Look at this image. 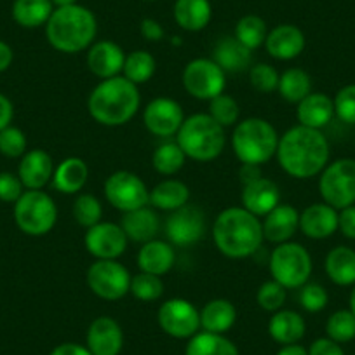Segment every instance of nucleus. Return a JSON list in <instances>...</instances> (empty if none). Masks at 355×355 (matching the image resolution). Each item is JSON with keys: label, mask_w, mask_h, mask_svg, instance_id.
<instances>
[{"label": "nucleus", "mask_w": 355, "mask_h": 355, "mask_svg": "<svg viewBox=\"0 0 355 355\" xmlns=\"http://www.w3.org/2000/svg\"><path fill=\"white\" fill-rule=\"evenodd\" d=\"M329 141L320 129L295 125L279 138V166L296 180H310L329 164Z\"/></svg>", "instance_id": "obj_1"}, {"label": "nucleus", "mask_w": 355, "mask_h": 355, "mask_svg": "<svg viewBox=\"0 0 355 355\" xmlns=\"http://www.w3.org/2000/svg\"><path fill=\"white\" fill-rule=\"evenodd\" d=\"M141 94L138 85L124 75L105 78L91 91L87 100L89 115L101 125L119 128L138 114Z\"/></svg>", "instance_id": "obj_2"}, {"label": "nucleus", "mask_w": 355, "mask_h": 355, "mask_svg": "<svg viewBox=\"0 0 355 355\" xmlns=\"http://www.w3.org/2000/svg\"><path fill=\"white\" fill-rule=\"evenodd\" d=\"M213 241L218 251L227 258H248L254 254L265 241L261 221L242 206L227 207L214 220Z\"/></svg>", "instance_id": "obj_3"}, {"label": "nucleus", "mask_w": 355, "mask_h": 355, "mask_svg": "<svg viewBox=\"0 0 355 355\" xmlns=\"http://www.w3.org/2000/svg\"><path fill=\"white\" fill-rule=\"evenodd\" d=\"M98 21L93 11L84 6L56 8L46 23L47 42L60 53L77 54L94 44Z\"/></svg>", "instance_id": "obj_4"}, {"label": "nucleus", "mask_w": 355, "mask_h": 355, "mask_svg": "<svg viewBox=\"0 0 355 355\" xmlns=\"http://www.w3.org/2000/svg\"><path fill=\"white\" fill-rule=\"evenodd\" d=\"M178 145L185 152L187 159L197 162H209L223 153L227 135L209 114H193L185 117L178 131Z\"/></svg>", "instance_id": "obj_5"}, {"label": "nucleus", "mask_w": 355, "mask_h": 355, "mask_svg": "<svg viewBox=\"0 0 355 355\" xmlns=\"http://www.w3.org/2000/svg\"><path fill=\"white\" fill-rule=\"evenodd\" d=\"M279 132L261 117H249L237 122L232 136V146L242 164L261 166L277 153Z\"/></svg>", "instance_id": "obj_6"}, {"label": "nucleus", "mask_w": 355, "mask_h": 355, "mask_svg": "<svg viewBox=\"0 0 355 355\" xmlns=\"http://www.w3.org/2000/svg\"><path fill=\"white\" fill-rule=\"evenodd\" d=\"M270 275L286 289H300L312 275V256L298 242H282L268 259Z\"/></svg>", "instance_id": "obj_7"}, {"label": "nucleus", "mask_w": 355, "mask_h": 355, "mask_svg": "<svg viewBox=\"0 0 355 355\" xmlns=\"http://www.w3.org/2000/svg\"><path fill=\"white\" fill-rule=\"evenodd\" d=\"M15 221L23 234L42 237L56 225V202L42 190H26L15 202Z\"/></svg>", "instance_id": "obj_8"}, {"label": "nucleus", "mask_w": 355, "mask_h": 355, "mask_svg": "<svg viewBox=\"0 0 355 355\" xmlns=\"http://www.w3.org/2000/svg\"><path fill=\"white\" fill-rule=\"evenodd\" d=\"M324 202L336 211L355 204V159H338L327 164L319 178Z\"/></svg>", "instance_id": "obj_9"}, {"label": "nucleus", "mask_w": 355, "mask_h": 355, "mask_svg": "<svg viewBox=\"0 0 355 355\" xmlns=\"http://www.w3.org/2000/svg\"><path fill=\"white\" fill-rule=\"evenodd\" d=\"M131 279L128 268L117 259H96L85 274L89 289L107 302L124 298L131 288Z\"/></svg>", "instance_id": "obj_10"}, {"label": "nucleus", "mask_w": 355, "mask_h": 355, "mask_svg": "<svg viewBox=\"0 0 355 355\" xmlns=\"http://www.w3.org/2000/svg\"><path fill=\"white\" fill-rule=\"evenodd\" d=\"M227 73L213 58H196L183 70V87L192 98L211 101L223 94Z\"/></svg>", "instance_id": "obj_11"}, {"label": "nucleus", "mask_w": 355, "mask_h": 355, "mask_svg": "<svg viewBox=\"0 0 355 355\" xmlns=\"http://www.w3.org/2000/svg\"><path fill=\"white\" fill-rule=\"evenodd\" d=\"M103 192L108 202L122 213L141 209L150 204L148 187L131 171H117L110 174L105 182Z\"/></svg>", "instance_id": "obj_12"}, {"label": "nucleus", "mask_w": 355, "mask_h": 355, "mask_svg": "<svg viewBox=\"0 0 355 355\" xmlns=\"http://www.w3.org/2000/svg\"><path fill=\"white\" fill-rule=\"evenodd\" d=\"M157 322L160 329L171 338L190 340L200 329V312L189 300L171 298L160 305L157 312Z\"/></svg>", "instance_id": "obj_13"}, {"label": "nucleus", "mask_w": 355, "mask_h": 355, "mask_svg": "<svg viewBox=\"0 0 355 355\" xmlns=\"http://www.w3.org/2000/svg\"><path fill=\"white\" fill-rule=\"evenodd\" d=\"M128 235L121 225L110 221H100L87 228L84 237L85 249L96 259H117L128 249Z\"/></svg>", "instance_id": "obj_14"}, {"label": "nucleus", "mask_w": 355, "mask_h": 355, "mask_svg": "<svg viewBox=\"0 0 355 355\" xmlns=\"http://www.w3.org/2000/svg\"><path fill=\"white\" fill-rule=\"evenodd\" d=\"M206 220L199 207L183 206L173 211L166 221V235L176 248H189L202 239Z\"/></svg>", "instance_id": "obj_15"}, {"label": "nucleus", "mask_w": 355, "mask_h": 355, "mask_svg": "<svg viewBox=\"0 0 355 355\" xmlns=\"http://www.w3.org/2000/svg\"><path fill=\"white\" fill-rule=\"evenodd\" d=\"M185 122L182 105L171 98H155L146 105L143 112V124L152 135L159 138H171L178 135Z\"/></svg>", "instance_id": "obj_16"}, {"label": "nucleus", "mask_w": 355, "mask_h": 355, "mask_svg": "<svg viewBox=\"0 0 355 355\" xmlns=\"http://www.w3.org/2000/svg\"><path fill=\"white\" fill-rule=\"evenodd\" d=\"M241 202L245 211L258 218H265L281 204V192H279L277 183L263 176L242 183Z\"/></svg>", "instance_id": "obj_17"}, {"label": "nucleus", "mask_w": 355, "mask_h": 355, "mask_svg": "<svg viewBox=\"0 0 355 355\" xmlns=\"http://www.w3.org/2000/svg\"><path fill=\"white\" fill-rule=\"evenodd\" d=\"M85 341L93 355H119L124 347V333L117 320L101 315L91 322Z\"/></svg>", "instance_id": "obj_18"}, {"label": "nucleus", "mask_w": 355, "mask_h": 355, "mask_svg": "<svg viewBox=\"0 0 355 355\" xmlns=\"http://www.w3.org/2000/svg\"><path fill=\"white\" fill-rule=\"evenodd\" d=\"M125 53L119 44L112 40H100L87 49V68L93 75L105 78L117 77L124 68Z\"/></svg>", "instance_id": "obj_19"}, {"label": "nucleus", "mask_w": 355, "mask_h": 355, "mask_svg": "<svg viewBox=\"0 0 355 355\" xmlns=\"http://www.w3.org/2000/svg\"><path fill=\"white\" fill-rule=\"evenodd\" d=\"M54 162L46 150H28L21 157L18 176L26 190H42L53 180Z\"/></svg>", "instance_id": "obj_20"}, {"label": "nucleus", "mask_w": 355, "mask_h": 355, "mask_svg": "<svg viewBox=\"0 0 355 355\" xmlns=\"http://www.w3.org/2000/svg\"><path fill=\"white\" fill-rule=\"evenodd\" d=\"M300 230L313 241L331 237L338 230V211L326 202L310 204L300 213Z\"/></svg>", "instance_id": "obj_21"}, {"label": "nucleus", "mask_w": 355, "mask_h": 355, "mask_svg": "<svg viewBox=\"0 0 355 355\" xmlns=\"http://www.w3.org/2000/svg\"><path fill=\"white\" fill-rule=\"evenodd\" d=\"M305 33L296 25H279L268 32L265 40L266 53L279 61L298 58L305 49Z\"/></svg>", "instance_id": "obj_22"}, {"label": "nucleus", "mask_w": 355, "mask_h": 355, "mask_svg": "<svg viewBox=\"0 0 355 355\" xmlns=\"http://www.w3.org/2000/svg\"><path fill=\"white\" fill-rule=\"evenodd\" d=\"M263 237L274 244L291 241L300 230V213L291 204H279L275 209L266 214L261 223Z\"/></svg>", "instance_id": "obj_23"}, {"label": "nucleus", "mask_w": 355, "mask_h": 355, "mask_svg": "<svg viewBox=\"0 0 355 355\" xmlns=\"http://www.w3.org/2000/svg\"><path fill=\"white\" fill-rule=\"evenodd\" d=\"M334 103L327 94L310 93L296 105V119L300 125L310 129H322L333 121Z\"/></svg>", "instance_id": "obj_24"}, {"label": "nucleus", "mask_w": 355, "mask_h": 355, "mask_svg": "<svg viewBox=\"0 0 355 355\" xmlns=\"http://www.w3.org/2000/svg\"><path fill=\"white\" fill-rule=\"evenodd\" d=\"M176 261V251L171 242L153 241L145 242L138 252V266L141 272L153 275H164L171 270Z\"/></svg>", "instance_id": "obj_25"}, {"label": "nucleus", "mask_w": 355, "mask_h": 355, "mask_svg": "<svg viewBox=\"0 0 355 355\" xmlns=\"http://www.w3.org/2000/svg\"><path fill=\"white\" fill-rule=\"evenodd\" d=\"M213 60L225 73H241L251 67L252 51L242 46L235 37H221L213 49Z\"/></svg>", "instance_id": "obj_26"}, {"label": "nucleus", "mask_w": 355, "mask_h": 355, "mask_svg": "<svg viewBox=\"0 0 355 355\" xmlns=\"http://www.w3.org/2000/svg\"><path fill=\"white\" fill-rule=\"evenodd\" d=\"M121 227L125 232L129 241L145 244V242L153 241L157 237V234H159L160 218L155 211L145 206L141 209L124 213Z\"/></svg>", "instance_id": "obj_27"}, {"label": "nucleus", "mask_w": 355, "mask_h": 355, "mask_svg": "<svg viewBox=\"0 0 355 355\" xmlns=\"http://www.w3.org/2000/svg\"><path fill=\"white\" fill-rule=\"evenodd\" d=\"M89 178V167L78 157H68V159L61 160L56 167H54L53 174V187L60 193H67V196H73L78 193L85 187Z\"/></svg>", "instance_id": "obj_28"}, {"label": "nucleus", "mask_w": 355, "mask_h": 355, "mask_svg": "<svg viewBox=\"0 0 355 355\" xmlns=\"http://www.w3.org/2000/svg\"><path fill=\"white\" fill-rule=\"evenodd\" d=\"M306 333L305 319L295 310H279L268 320V334L274 341L284 345H295L303 340Z\"/></svg>", "instance_id": "obj_29"}, {"label": "nucleus", "mask_w": 355, "mask_h": 355, "mask_svg": "<svg viewBox=\"0 0 355 355\" xmlns=\"http://www.w3.org/2000/svg\"><path fill=\"white\" fill-rule=\"evenodd\" d=\"M173 16L180 28L187 32H200L209 25L213 8L209 0H176Z\"/></svg>", "instance_id": "obj_30"}, {"label": "nucleus", "mask_w": 355, "mask_h": 355, "mask_svg": "<svg viewBox=\"0 0 355 355\" xmlns=\"http://www.w3.org/2000/svg\"><path fill=\"white\" fill-rule=\"evenodd\" d=\"M237 320V309L225 298L211 300L200 310V327L207 333L225 334L234 327Z\"/></svg>", "instance_id": "obj_31"}, {"label": "nucleus", "mask_w": 355, "mask_h": 355, "mask_svg": "<svg viewBox=\"0 0 355 355\" xmlns=\"http://www.w3.org/2000/svg\"><path fill=\"white\" fill-rule=\"evenodd\" d=\"M324 268L336 286H355V249L348 245L333 248L327 252Z\"/></svg>", "instance_id": "obj_32"}, {"label": "nucleus", "mask_w": 355, "mask_h": 355, "mask_svg": "<svg viewBox=\"0 0 355 355\" xmlns=\"http://www.w3.org/2000/svg\"><path fill=\"white\" fill-rule=\"evenodd\" d=\"M190 200V189L180 180H164L150 190V204L155 209L173 211L187 206Z\"/></svg>", "instance_id": "obj_33"}, {"label": "nucleus", "mask_w": 355, "mask_h": 355, "mask_svg": "<svg viewBox=\"0 0 355 355\" xmlns=\"http://www.w3.org/2000/svg\"><path fill=\"white\" fill-rule=\"evenodd\" d=\"M54 6L51 0H15L12 18L23 28H39L49 21Z\"/></svg>", "instance_id": "obj_34"}, {"label": "nucleus", "mask_w": 355, "mask_h": 355, "mask_svg": "<svg viewBox=\"0 0 355 355\" xmlns=\"http://www.w3.org/2000/svg\"><path fill=\"white\" fill-rule=\"evenodd\" d=\"M185 355H239V348L225 334L202 331L190 338Z\"/></svg>", "instance_id": "obj_35"}, {"label": "nucleus", "mask_w": 355, "mask_h": 355, "mask_svg": "<svg viewBox=\"0 0 355 355\" xmlns=\"http://www.w3.org/2000/svg\"><path fill=\"white\" fill-rule=\"evenodd\" d=\"M277 91L286 101L298 105L312 93V78L302 68H289L279 78Z\"/></svg>", "instance_id": "obj_36"}, {"label": "nucleus", "mask_w": 355, "mask_h": 355, "mask_svg": "<svg viewBox=\"0 0 355 355\" xmlns=\"http://www.w3.org/2000/svg\"><path fill=\"white\" fill-rule=\"evenodd\" d=\"M187 162V155L178 143L167 141L155 148L152 155L153 169L162 176H174L183 169Z\"/></svg>", "instance_id": "obj_37"}, {"label": "nucleus", "mask_w": 355, "mask_h": 355, "mask_svg": "<svg viewBox=\"0 0 355 355\" xmlns=\"http://www.w3.org/2000/svg\"><path fill=\"white\" fill-rule=\"evenodd\" d=\"M266 35H268V30H266L265 19H261L256 15H245L235 25V39L242 44V46L248 47L249 51H254L258 47L265 46Z\"/></svg>", "instance_id": "obj_38"}, {"label": "nucleus", "mask_w": 355, "mask_h": 355, "mask_svg": "<svg viewBox=\"0 0 355 355\" xmlns=\"http://www.w3.org/2000/svg\"><path fill=\"white\" fill-rule=\"evenodd\" d=\"M157 70L155 58L148 51H132L125 56L122 75L132 84L139 85L148 82Z\"/></svg>", "instance_id": "obj_39"}, {"label": "nucleus", "mask_w": 355, "mask_h": 355, "mask_svg": "<svg viewBox=\"0 0 355 355\" xmlns=\"http://www.w3.org/2000/svg\"><path fill=\"white\" fill-rule=\"evenodd\" d=\"M326 334L336 343H348L355 338V315L348 310L331 313L326 322Z\"/></svg>", "instance_id": "obj_40"}, {"label": "nucleus", "mask_w": 355, "mask_h": 355, "mask_svg": "<svg viewBox=\"0 0 355 355\" xmlns=\"http://www.w3.org/2000/svg\"><path fill=\"white\" fill-rule=\"evenodd\" d=\"M73 218L80 227L91 228L103 218V206L91 193H80L73 202Z\"/></svg>", "instance_id": "obj_41"}, {"label": "nucleus", "mask_w": 355, "mask_h": 355, "mask_svg": "<svg viewBox=\"0 0 355 355\" xmlns=\"http://www.w3.org/2000/svg\"><path fill=\"white\" fill-rule=\"evenodd\" d=\"M129 293L139 302H155L164 295V282L159 275L139 272L131 279Z\"/></svg>", "instance_id": "obj_42"}, {"label": "nucleus", "mask_w": 355, "mask_h": 355, "mask_svg": "<svg viewBox=\"0 0 355 355\" xmlns=\"http://www.w3.org/2000/svg\"><path fill=\"white\" fill-rule=\"evenodd\" d=\"M209 115L221 125V128H230L237 124L241 108L239 103L228 94H220L209 101Z\"/></svg>", "instance_id": "obj_43"}, {"label": "nucleus", "mask_w": 355, "mask_h": 355, "mask_svg": "<svg viewBox=\"0 0 355 355\" xmlns=\"http://www.w3.org/2000/svg\"><path fill=\"white\" fill-rule=\"evenodd\" d=\"M286 298H288V289L275 282L274 279L268 282H263L256 293V303L266 312H279L284 306Z\"/></svg>", "instance_id": "obj_44"}, {"label": "nucleus", "mask_w": 355, "mask_h": 355, "mask_svg": "<svg viewBox=\"0 0 355 355\" xmlns=\"http://www.w3.org/2000/svg\"><path fill=\"white\" fill-rule=\"evenodd\" d=\"M279 71L268 63H258L249 68V82L252 87L263 94H270L279 87Z\"/></svg>", "instance_id": "obj_45"}, {"label": "nucleus", "mask_w": 355, "mask_h": 355, "mask_svg": "<svg viewBox=\"0 0 355 355\" xmlns=\"http://www.w3.org/2000/svg\"><path fill=\"white\" fill-rule=\"evenodd\" d=\"M0 153L9 159L23 157L26 153V136L25 132L15 125H8L0 131Z\"/></svg>", "instance_id": "obj_46"}, {"label": "nucleus", "mask_w": 355, "mask_h": 355, "mask_svg": "<svg viewBox=\"0 0 355 355\" xmlns=\"http://www.w3.org/2000/svg\"><path fill=\"white\" fill-rule=\"evenodd\" d=\"M302 291H300V305L310 313H317L320 310H324L329 302V295H327L326 288L317 282H306L305 286H302Z\"/></svg>", "instance_id": "obj_47"}, {"label": "nucleus", "mask_w": 355, "mask_h": 355, "mask_svg": "<svg viewBox=\"0 0 355 355\" xmlns=\"http://www.w3.org/2000/svg\"><path fill=\"white\" fill-rule=\"evenodd\" d=\"M334 115L345 124L355 125V84L341 87L333 100Z\"/></svg>", "instance_id": "obj_48"}, {"label": "nucleus", "mask_w": 355, "mask_h": 355, "mask_svg": "<svg viewBox=\"0 0 355 355\" xmlns=\"http://www.w3.org/2000/svg\"><path fill=\"white\" fill-rule=\"evenodd\" d=\"M23 183L18 174L0 173V200L2 202H16L23 196Z\"/></svg>", "instance_id": "obj_49"}, {"label": "nucleus", "mask_w": 355, "mask_h": 355, "mask_svg": "<svg viewBox=\"0 0 355 355\" xmlns=\"http://www.w3.org/2000/svg\"><path fill=\"white\" fill-rule=\"evenodd\" d=\"M338 230L347 239L355 241V204L338 211Z\"/></svg>", "instance_id": "obj_50"}, {"label": "nucleus", "mask_w": 355, "mask_h": 355, "mask_svg": "<svg viewBox=\"0 0 355 355\" xmlns=\"http://www.w3.org/2000/svg\"><path fill=\"white\" fill-rule=\"evenodd\" d=\"M309 355H345L340 343L333 341L331 338H319L313 341L309 348Z\"/></svg>", "instance_id": "obj_51"}, {"label": "nucleus", "mask_w": 355, "mask_h": 355, "mask_svg": "<svg viewBox=\"0 0 355 355\" xmlns=\"http://www.w3.org/2000/svg\"><path fill=\"white\" fill-rule=\"evenodd\" d=\"M139 32H141L143 39L148 40V42H159V40H162L164 35H166L162 25H160L157 19L152 18L143 19L141 26H139Z\"/></svg>", "instance_id": "obj_52"}, {"label": "nucleus", "mask_w": 355, "mask_h": 355, "mask_svg": "<svg viewBox=\"0 0 355 355\" xmlns=\"http://www.w3.org/2000/svg\"><path fill=\"white\" fill-rule=\"evenodd\" d=\"M12 117H15V107H12L11 100L0 93V131L11 125Z\"/></svg>", "instance_id": "obj_53"}, {"label": "nucleus", "mask_w": 355, "mask_h": 355, "mask_svg": "<svg viewBox=\"0 0 355 355\" xmlns=\"http://www.w3.org/2000/svg\"><path fill=\"white\" fill-rule=\"evenodd\" d=\"M51 355H93L87 347L78 343H61L51 352Z\"/></svg>", "instance_id": "obj_54"}, {"label": "nucleus", "mask_w": 355, "mask_h": 355, "mask_svg": "<svg viewBox=\"0 0 355 355\" xmlns=\"http://www.w3.org/2000/svg\"><path fill=\"white\" fill-rule=\"evenodd\" d=\"M12 60H15V53H12L11 46L6 44L4 40H0V73L11 67Z\"/></svg>", "instance_id": "obj_55"}, {"label": "nucleus", "mask_w": 355, "mask_h": 355, "mask_svg": "<svg viewBox=\"0 0 355 355\" xmlns=\"http://www.w3.org/2000/svg\"><path fill=\"white\" fill-rule=\"evenodd\" d=\"M261 176L259 173V166H251V164H242V169H241V180L242 183L245 182H251L254 178Z\"/></svg>", "instance_id": "obj_56"}, {"label": "nucleus", "mask_w": 355, "mask_h": 355, "mask_svg": "<svg viewBox=\"0 0 355 355\" xmlns=\"http://www.w3.org/2000/svg\"><path fill=\"white\" fill-rule=\"evenodd\" d=\"M277 355H309V350L298 343L284 345V347L277 352Z\"/></svg>", "instance_id": "obj_57"}, {"label": "nucleus", "mask_w": 355, "mask_h": 355, "mask_svg": "<svg viewBox=\"0 0 355 355\" xmlns=\"http://www.w3.org/2000/svg\"><path fill=\"white\" fill-rule=\"evenodd\" d=\"M51 2H53V6H56V8H67V6L77 4V0H51Z\"/></svg>", "instance_id": "obj_58"}, {"label": "nucleus", "mask_w": 355, "mask_h": 355, "mask_svg": "<svg viewBox=\"0 0 355 355\" xmlns=\"http://www.w3.org/2000/svg\"><path fill=\"white\" fill-rule=\"evenodd\" d=\"M350 312L355 315V286L350 293Z\"/></svg>", "instance_id": "obj_59"}, {"label": "nucleus", "mask_w": 355, "mask_h": 355, "mask_svg": "<svg viewBox=\"0 0 355 355\" xmlns=\"http://www.w3.org/2000/svg\"><path fill=\"white\" fill-rule=\"evenodd\" d=\"M146 2H157V0H146Z\"/></svg>", "instance_id": "obj_60"}]
</instances>
